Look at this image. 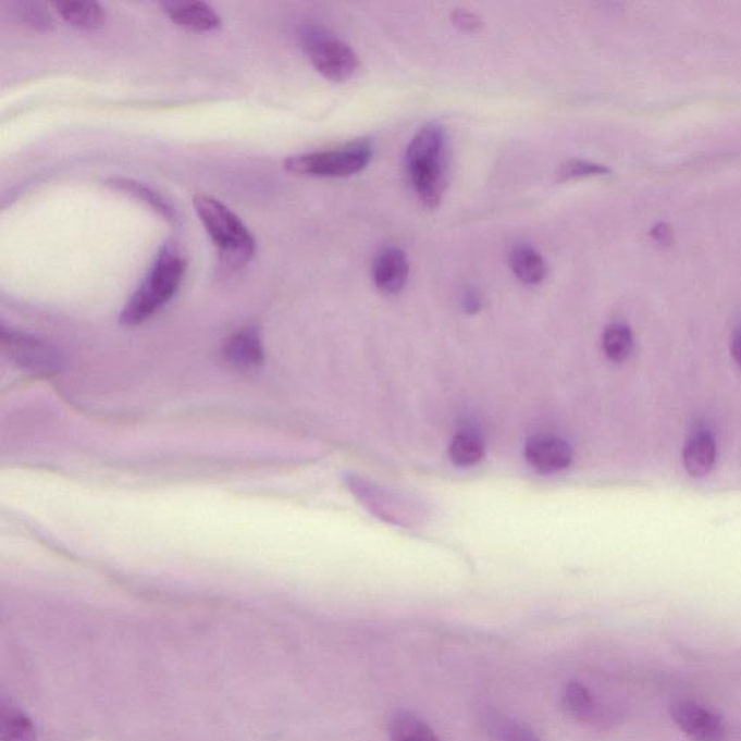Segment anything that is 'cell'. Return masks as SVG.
<instances>
[{"mask_svg":"<svg viewBox=\"0 0 741 741\" xmlns=\"http://www.w3.org/2000/svg\"><path fill=\"white\" fill-rule=\"evenodd\" d=\"M406 171L416 195L428 208H437L447 184V139L444 126L424 125L406 151Z\"/></svg>","mask_w":741,"mask_h":741,"instance_id":"1","label":"cell"},{"mask_svg":"<svg viewBox=\"0 0 741 741\" xmlns=\"http://www.w3.org/2000/svg\"><path fill=\"white\" fill-rule=\"evenodd\" d=\"M186 261L173 245H165L157 257L147 277L126 301L120 323L125 328L138 326L158 313L182 286Z\"/></svg>","mask_w":741,"mask_h":741,"instance_id":"2","label":"cell"},{"mask_svg":"<svg viewBox=\"0 0 741 741\" xmlns=\"http://www.w3.org/2000/svg\"><path fill=\"white\" fill-rule=\"evenodd\" d=\"M193 206L218 249L221 264L230 270L247 265L257 251V240L235 212L208 195L195 196Z\"/></svg>","mask_w":741,"mask_h":741,"instance_id":"3","label":"cell"},{"mask_svg":"<svg viewBox=\"0 0 741 741\" xmlns=\"http://www.w3.org/2000/svg\"><path fill=\"white\" fill-rule=\"evenodd\" d=\"M372 160V146L367 139L346 144L344 147L298 153L284 160V169L309 177H349L366 169Z\"/></svg>","mask_w":741,"mask_h":741,"instance_id":"4","label":"cell"},{"mask_svg":"<svg viewBox=\"0 0 741 741\" xmlns=\"http://www.w3.org/2000/svg\"><path fill=\"white\" fill-rule=\"evenodd\" d=\"M302 48L313 67L328 81H349L359 69L357 52L326 29H306L302 34Z\"/></svg>","mask_w":741,"mask_h":741,"instance_id":"5","label":"cell"},{"mask_svg":"<svg viewBox=\"0 0 741 741\" xmlns=\"http://www.w3.org/2000/svg\"><path fill=\"white\" fill-rule=\"evenodd\" d=\"M669 714L679 730L691 740L723 741L726 739L727 729L723 717L695 701H674L670 704Z\"/></svg>","mask_w":741,"mask_h":741,"instance_id":"6","label":"cell"},{"mask_svg":"<svg viewBox=\"0 0 741 741\" xmlns=\"http://www.w3.org/2000/svg\"><path fill=\"white\" fill-rule=\"evenodd\" d=\"M2 345L17 366L34 372H52L61 366L60 354L25 333L2 329Z\"/></svg>","mask_w":741,"mask_h":741,"instance_id":"7","label":"cell"},{"mask_svg":"<svg viewBox=\"0 0 741 741\" xmlns=\"http://www.w3.org/2000/svg\"><path fill=\"white\" fill-rule=\"evenodd\" d=\"M526 460L541 473L563 471L572 462L571 445L555 436H538L526 444Z\"/></svg>","mask_w":741,"mask_h":741,"instance_id":"8","label":"cell"},{"mask_svg":"<svg viewBox=\"0 0 741 741\" xmlns=\"http://www.w3.org/2000/svg\"><path fill=\"white\" fill-rule=\"evenodd\" d=\"M410 265L405 251L387 248L379 254L372 267L375 287L387 296L398 295L409 279Z\"/></svg>","mask_w":741,"mask_h":741,"instance_id":"9","label":"cell"},{"mask_svg":"<svg viewBox=\"0 0 741 741\" xmlns=\"http://www.w3.org/2000/svg\"><path fill=\"white\" fill-rule=\"evenodd\" d=\"M161 8L171 22L193 33H210L222 25L217 11L205 2H164Z\"/></svg>","mask_w":741,"mask_h":741,"instance_id":"10","label":"cell"},{"mask_svg":"<svg viewBox=\"0 0 741 741\" xmlns=\"http://www.w3.org/2000/svg\"><path fill=\"white\" fill-rule=\"evenodd\" d=\"M223 355L231 366L236 368H254L264 359V349L260 335L254 329H245L227 339Z\"/></svg>","mask_w":741,"mask_h":741,"instance_id":"11","label":"cell"},{"mask_svg":"<svg viewBox=\"0 0 741 741\" xmlns=\"http://www.w3.org/2000/svg\"><path fill=\"white\" fill-rule=\"evenodd\" d=\"M716 442L707 432L692 436L683 449V465L688 473L694 478H703L712 471L716 464Z\"/></svg>","mask_w":741,"mask_h":741,"instance_id":"12","label":"cell"},{"mask_svg":"<svg viewBox=\"0 0 741 741\" xmlns=\"http://www.w3.org/2000/svg\"><path fill=\"white\" fill-rule=\"evenodd\" d=\"M0 739L2 741H37V729L28 714L2 700L0 703Z\"/></svg>","mask_w":741,"mask_h":741,"instance_id":"13","label":"cell"},{"mask_svg":"<svg viewBox=\"0 0 741 741\" xmlns=\"http://www.w3.org/2000/svg\"><path fill=\"white\" fill-rule=\"evenodd\" d=\"M510 267L516 277L528 286H534L546 277L545 260L536 249L529 245H517L510 254Z\"/></svg>","mask_w":741,"mask_h":741,"instance_id":"14","label":"cell"},{"mask_svg":"<svg viewBox=\"0 0 741 741\" xmlns=\"http://www.w3.org/2000/svg\"><path fill=\"white\" fill-rule=\"evenodd\" d=\"M390 741H442L435 730L415 713L402 712L390 723Z\"/></svg>","mask_w":741,"mask_h":741,"instance_id":"15","label":"cell"},{"mask_svg":"<svg viewBox=\"0 0 741 741\" xmlns=\"http://www.w3.org/2000/svg\"><path fill=\"white\" fill-rule=\"evenodd\" d=\"M67 24L81 29H91L102 25L104 11L95 2H59L52 4Z\"/></svg>","mask_w":741,"mask_h":741,"instance_id":"16","label":"cell"},{"mask_svg":"<svg viewBox=\"0 0 741 741\" xmlns=\"http://www.w3.org/2000/svg\"><path fill=\"white\" fill-rule=\"evenodd\" d=\"M484 727L491 741H542L528 727L503 714L486 716Z\"/></svg>","mask_w":741,"mask_h":741,"instance_id":"17","label":"cell"},{"mask_svg":"<svg viewBox=\"0 0 741 741\" xmlns=\"http://www.w3.org/2000/svg\"><path fill=\"white\" fill-rule=\"evenodd\" d=\"M563 705L565 712L580 721L593 720L596 713L594 695L582 682L571 681L565 688Z\"/></svg>","mask_w":741,"mask_h":741,"instance_id":"18","label":"cell"},{"mask_svg":"<svg viewBox=\"0 0 741 741\" xmlns=\"http://www.w3.org/2000/svg\"><path fill=\"white\" fill-rule=\"evenodd\" d=\"M633 335L629 326L613 323L607 326L603 335V349L613 362H622L633 353Z\"/></svg>","mask_w":741,"mask_h":741,"instance_id":"19","label":"cell"},{"mask_svg":"<svg viewBox=\"0 0 741 741\" xmlns=\"http://www.w3.org/2000/svg\"><path fill=\"white\" fill-rule=\"evenodd\" d=\"M449 456L456 467H473L484 458V445L473 433L464 432L454 437L449 446Z\"/></svg>","mask_w":741,"mask_h":741,"instance_id":"20","label":"cell"},{"mask_svg":"<svg viewBox=\"0 0 741 741\" xmlns=\"http://www.w3.org/2000/svg\"><path fill=\"white\" fill-rule=\"evenodd\" d=\"M111 184L113 187L120 188L122 192H126L129 193V195L139 197V199L146 201V203L151 206V208L158 210L162 217L169 219L174 218L173 209L170 208L166 201L162 200V197L158 196L156 192H152L151 188L143 186V184L137 182H133V180L126 178H113L111 180Z\"/></svg>","mask_w":741,"mask_h":741,"instance_id":"21","label":"cell"},{"mask_svg":"<svg viewBox=\"0 0 741 741\" xmlns=\"http://www.w3.org/2000/svg\"><path fill=\"white\" fill-rule=\"evenodd\" d=\"M612 173L608 166L598 162L586 160H569L559 166L556 173V182L567 183L571 180L595 177V175H607Z\"/></svg>","mask_w":741,"mask_h":741,"instance_id":"22","label":"cell"},{"mask_svg":"<svg viewBox=\"0 0 741 741\" xmlns=\"http://www.w3.org/2000/svg\"><path fill=\"white\" fill-rule=\"evenodd\" d=\"M20 15L22 16V20L34 26H42V28H48V25L51 24L50 15L44 11L41 4H21Z\"/></svg>","mask_w":741,"mask_h":741,"instance_id":"23","label":"cell"},{"mask_svg":"<svg viewBox=\"0 0 741 741\" xmlns=\"http://www.w3.org/2000/svg\"><path fill=\"white\" fill-rule=\"evenodd\" d=\"M452 22H454L459 29L467 30V33H472V30L481 28L482 25L480 17H478L476 13L467 11V9H455V11L452 12Z\"/></svg>","mask_w":741,"mask_h":741,"instance_id":"24","label":"cell"},{"mask_svg":"<svg viewBox=\"0 0 741 741\" xmlns=\"http://www.w3.org/2000/svg\"><path fill=\"white\" fill-rule=\"evenodd\" d=\"M651 234L652 238L655 239L657 244L669 245L672 243V231H670L669 226L665 225V223H659V225L653 227Z\"/></svg>","mask_w":741,"mask_h":741,"instance_id":"25","label":"cell"},{"mask_svg":"<svg viewBox=\"0 0 741 741\" xmlns=\"http://www.w3.org/2000/svg\"><path fill=\"white\" fill-rule=\"evenodd\" d=\"M464 305L465 309L471 311V313H473V311L480 310L481 307L480 293H478L476 288H468V291L465 292Z\"/></svg>","mask_w":741,"mask_h":741,"instance_id":"26","label":"cell"},{"mask_svg":"<svg viewBox=\"0 0 741 741\" xmlns=\"http://www.w3.org/2000/svg\"><path fill=\"white\" fill-rule=\"evenodd\" d=\"M731 355H733L736 363L741 368V329L736 332L733 342H731Z\"/></svg>","mask_w":741,"mask_h":741,"instance_id":"27","label":"cell"}]
</instances>
